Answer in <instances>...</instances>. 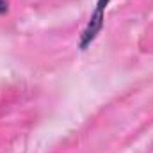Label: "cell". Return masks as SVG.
<instances>
[{"label": "cell", "instance_id": "6da1fadb", "mask_svg": "<svg viewBox=\"0 0 153 153\" xmlns=\"http://www.w3.org/2000/svg\"><path fill=\"white\" fill-rule=\"evenodd\" d=\"M109 2H111V0H98V2H96V9H94V13L91 14V20H89V23H87V27L84 29L82 38H80V46H82V48H87V46L94 41V38L98 36V32L102 30L103 18H105V9H107Z\"/></svg>", "mask_w": 153, "mask_h": 153}, {"label": "cell", "instance_id": "7a4b0ae2", "mask_svg": "<svg viewBox=\"0 0 153 153\" xmlns=\"http://www.w3.org/2000/svg\"><path fill=\"white\" fill-rule=\"evenodd\" d=\"M7 11V0H0V14Z\"/></svg>", "mask_w": 153, "mask_h": 153}]
</instances>
